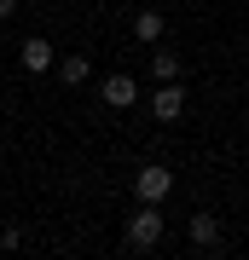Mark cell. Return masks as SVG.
<instances>
[{
  "label": "cell",
  "mask_w": 249,
  "mask_h": 260,
  "mask_svg": "<svg viewBox=\"0 0 249 260\" xmlns=\"http://www.w3.org/2000/svg\"><path fill=\"white\" fill-rule=\"evenodd\" d=\"M12 12H18V0H0V18H12Z\"/></svg>",
  "instance_id": "8fae6325"
},
{
  "label": "cell",
  "mask_w": 249,
  "mask_h": 260,
  "mask_svg": "<svg viewBox=\"0 0 249 260\" xmlns=\"http://www.w3.org/2000/svg\"><path fill=\"white\" fill-rule=\"evenodd\" d=\"M133 191H139V203H162V197L174 191V174H168L162 162H151V168H139V174H133Z\"/></svg>",
  "instance_id": "7a4b0ae2"
},
{
  "label": "cell",
  "mask_w": 249,
  "mask_h": 260,
  "mask_svg": "<svg viewBox=\"0 0 249 260\" xmlns=\"http://www.w3.org/2000/svg\"><path fill=\"white\" fill-rule=\"evenodd\" d=\"M162 243V203H145L128 220V249H157Z\"/></svg>",
  "instance_id": "6da1fadb"
},
{
  "label": "cell",
  "mask_w": 249,
  "mask_h": 260,
  "mask_svg": "<svg viewBox=\"0 0 249 260\" xmlns=\"http://www.w3.org/2000/svg\"><path fill=\"white\" fill-rule=\"evenodd\" d=\"M99 93H104V104H110V110H128V104L139 99V81H133V75H110Z\"/></svg>",
  "instance_id": "5b68a950"
},
{
  "label": "cell",
  "mask_w": 249,
  "mask_h": 260,
  "mask_svg": "<svg viewBox=\"0 0 249 260\" xmlns=\"http://www.w3.org/2000/svg\"><path fill=\"white\" fill-rule=\"evenodd\" d=\"M151 116H157V121H180V116H185V87L157 81V93H151Z\"/></svg>",
  "instance_id": "3957f363"
},
{
  "label": "cell",
  "mask_w": 249,
  "mask_h": 260,
  "mask_svg": "<svg viewBox=\"0 0 249 260\" xmlns=\"http://www.w3.org/2000/svg\"><path fill=\"white\" fill-rule=\"evenodd\" d=\"M185 237H191V249H220V220L214 214H191Z\"/></svg>",
  "instance_id": "277c9868"
},
{
  "label": "cell",
  "mask_w": 249,
  "mask_h": 260,
  "mask_svg": "<svg viewBox=\"0 0 249 260\" xmlns=\"http://www.w3.org/2000/svg\"><path fill=\"white\" fill-rule=\"evenodd\" d=\"M23 70H29V75L52 70V41H46V35H29V41H23Z\"/></svg>",
  "instance_id": "8992f818"
},
{
  "label": "cell",
  "mask_w": 249,
  "mask_h": 260,
  "mask_svg": "<svg viewBox=\"0 0 249 260\" xmlns=\"http://www.w3.org/2000/svg\"><path fill=\"white\" fill-rule=\"evenodd\" d=\"M18 243H23V232H18V225H6V232H0V249H18Z\"/></svg>",
  "instance_id": "30bf717a"
},
{
  "label": "cell",
  "mask_w": 249,
  "mask_h": 260,
  "mask_svg": "<svg viewBox=\"0 0 249 260\" xmlns=\"http://www.w3.org/2000/svg\"><path fill=\"white\" fill-rule=\"evenodd\" d=\"M87 75H93V64H87L81 52H75V58H64V64H58V81H64V87H81Z\"/></svg>",
  "instance_id": "9c48e42d"
},
{
  "label": "cell",
  "mask_w": 249,
  "mask_h": 260,
  "mask_svg": "<svg viewBox=\"0 0 249 260\" xmlns=\"http://www.w3.org/2000/svg\"><path fill=\"white\" fill-rule=\"evenodd\" d=\"M133 41L157 47V41H162V12H139V18H133Z\"/></svg>",
  "instance_id": "52a82bcc"
},
{
  "label": "cell",
  "mask_w": 249,
  "mask_h": 260,
  "mask_svg": "<svg viewBox=\"0 0 249 260\" xmlns=\"http://www.w3.org/2000/svg\"><path fill=\"white\" fill-rule=\"evenodd\" d=\"M174 75H180V58L168 47H157V52H151V81H174Z\"/></svg>",
  "instance_id": "ba28073f"
}]
</instances>
